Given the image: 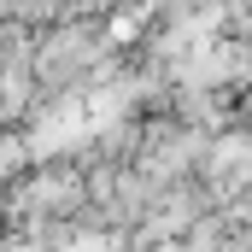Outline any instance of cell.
<instances>
[{
	"label": "cell",
	"instance_id": "6da1fadb",
	"mask_svg": "<svg viewBox=\"0 0 252 252\" xmlns=\"http://www.w3.org/2000/svg\"><path fill=\"white\" fill-rule=\"evenodd\" d=\"M70 252H112L106 241H82V247H70Z\"/></svg>",
	"mask_w": 252,
	"mask_h": 252
}]
</instances>
